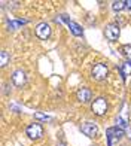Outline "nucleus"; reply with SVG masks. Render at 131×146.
I'll return each mask as SVG.
<instances>
[{
    "instance_id": "f257e3e1",
    "label": "nucleus",
    "mask_w": 131,
    "mask_h": 146,
    "mask_svg": "<svg viewBox=\"0 0 131 146\" xmlns=\"http://www.w3.org/2000/svg\"><path fill=\"white\" fill-rule=\"evenodd\" d=\"M91 110H93L95 115H98V116L104 115L107 112V102H106V98H104V97L95 98V100L93 102V104H91Z\"/></svg>"
},
{
    "instance_id": "f03ea898",
    "label": "nucleus",
    "mask_w": 131,
    "mask_h": 146,
    "mask_svg": "<svg viewBox=\"0 0 131 146\" xmlns=\"http://www.w3.org/2000/svg\"><path fill=\"white\" fill-rule=\"evenodd\" d=\"M107 73H109V69L104 63H98L93 67V78L95 81H103V79H106Z\"/></svg>"
},
{
    "instance_id": "7ed1b4c3",
    "label": "nucleus",
    "mask_w": 131,
    "mask_h": 146,
    "mask_svg": "<svg viewBox=\"0 0 131 146\" xmlns=\"http://www.w3.org/2000/svg\"><path fill=\"white\" fill-rule=\"evenodd\" d=\"M27 136L30 139H40L43 136V128H42V125L39 124V122H34V124H30L28 127H27Z\"/></svg>"
},
{
    "instance_id": "20e7f679",
    "label": "nucleus",
    "mask_w": 131,
    "mask_h": 146,
    "mask_svg": "<svg viewBox=\"0 0 131 146\" xmlns=\"http://www.w3.org/2000/svg\"><path fill=\"white\" fill-rule=\"evenodd\" d=\"M106 136H107V142H109V146H112L115 140H119V139L124 136V131L122 128H118V127H112L106 131Z\"/></svg>"
},
{
    "instance_id": "39448f33",
    "label": "nucleus",
    "mask_w": 131,
    "mask_h": 146,
    "mask_svg": "<svg viewBox=\"0 0 131 146\" xmlns=\"http://www.w3.org/2000/svg\"><path fill=\"white\" fill-rule=\"evenodd\" d=\"M81 131L88 137H95L98 134V127L94 122H85V124L81 125Z\"/></svg>"
},
{
    "instance_id": "423d86ee",
    "label": "nucleus",
    "mask_w": 131,
    "mask_h": 146,
    "mask_svg": "<svg viewBox=\"0 0 131 146\" xmlns=\"http://www.w3.org/2000/svg\"><path fill=\"white\" fill-rule=\"evenodd\" d=\"M119 35H121V29H119L118 24L112 23L106 27V37L109 39V40H116V39L119 37Z\"/></svg>"
},
{
    "instance_id": "0eeeda50",
    "label": "nucleus",
    "mask_w": 131,
    "mask_h": 146,
    "mask_svg": "<svg viewBox=\"0 0 131 146\" xmlns=\"http://www.w3.org/2000/svg\"><path fill=\"white\" fill-rule=\"evenodd\" d=\"M36 35H37V37H40V39H48L51 36V27H49V24H46V23L37 24Z\"/></svg>"
},
{
    "instance_id": "6e6552de",
    "label": "nucleus",
    "mask_w": 131,
    "mask_h": 146,
    "mask_svg": "<svg viewBox=\"0 0 131 146\" xmlns=\"http://www.w3.org/2000/svg\"><path fill=\"white\" fill-rule=\"evenodd\" d=\"M12 82H14L17 87H22L25 84V73L22 70H15L12 73Z\"/></svg>"
},
{
    "instance_id": "1a4fd4ad",
    "label": "nucleus",
    "mask_w": 131,
    "mask_h": 146,
    "mask_svg": "<svg viewBox=\"0 0 131 146\" xmlns=\"http://www.w3.org/2000/svg\"><path fill=\"white\" fill-rule=\"evenodd\" d=\"M77 100H79L81 103H87L91 100V96H93V92H91V90L88 88H81L79 91H77Z\"/></svg>"
},
{
    "instance_id": "9d476101",
    "label": "nucleus",
    "mask_w": 131,
    "mask_h": 146,
    "mask_svg": "<svg viewBox=\"0 0 131 146\" xmlns=\"http://www.w3.org/2000/svg\"><path fill=\"white\" fill-rule=\"evenodd\" d=\"M67 25H69L70 31L73 33L75 36H82L83 30H82V27H81L79 24H76V23H73V21H67Z\"/></svg>"
},
{
    "instance_id": "9b49d317",
    "label": "nucleus",
    "mask_w": 131,
    "mask_h": 146,
    "mask_svg": "<svg viewBox=\"0 0 131 146\" xmlns=\"http://www.w3.org/2000/svg\"><path fill=\"white\" fill-rule=\"evenodd\" d=\"M121 73H122V79H125L127 76L131 75V61H130V60H128V61H125V63H122Z\"/></svg>"
},
{
    "instance_id": "f8f14e48",
    "label": "nucleus",
    "mask_w": 131,
    "mask_h": 146,
    "mask_svg": "<svg viewBox=\"0 0 131 146\" xmlns=\"http://www.w3.org/2000/svg\"><path fill=\"white\" fill-rule=\"evenodd\" d=\"M124 8H127V2H124V0H118V2H113L112 3V9L115 12H119L122 11Z\"/></svg>"
},
{
    "instance_id": "ddd939ff",
    "label": "nucleus",
    "mask_w": 131,
    "mask_h": 146,
    "mask_svg": "<svg viewBox=\"0 0 131 146\" xmlns=\"http://www.w3.org/2000/svg\"><path fill=\"white\" fill-rule=\"evenodd\" d=\"M27 21L25 19H17V21H9L8 23V25H9V29H12V30H17L18 27H21L22 24H25Z\"/></svg>"
},
{
    "instance_id": "4468645a",
    "label": "nucleus",
    "mask_w": 131,
    "mask_h": 146,
    "mask_svg": "<svg viewBox=\"0 0 131 146\" xmlns=\"http://www.w3.org/2000/svg\"><path fill=\"white\" fill-rule=\"evenodd\" d=\"M8 61H9V54L6 51H2V54H0V66L5 67V66L8 64Z\"/></svg>"
},
{
    "instance_id": "2eb2a0df",
    "label": "nucleus",
    "mask_w": 131,
    "mask_h": 146,
    "mask_svg": "<svg viewBox=\"0 0 131 146\" xmlns=\"http://www.w3.org/2000/svg\"><path fill=\"white\" fill-rule=\"evenodd\" d=\"M121 52H122V55H125L131 61V45H124L121 48Z\"/></svg>"
},
{
    "instance_id": "dca6fc26",
    "label": "nucleus",
    "mask_w": 131,
    "mask_h": 146,
    "mask_svg": "<svg viewBox=\"0 0 131 146\" xmlns=\"http://www.w3.org/2000/svg\"><path fill=\"white\" fill-rule=\"evenodd\" d=\"M34 118H36V119H40V121H49V119H51L48 115H43V113H40V112H36Z\"/></svg>"
},
{
    "instance_id": "f3484780",
    "label": "nucleus",
    "mask_w": 131,
    "mask_h": 146,
    "mask_svg": "<svg viewBox=\"0 0 131 146\" xmlns=\"http://www.w3.org/2000/svg\"><path fill=\"white\" fill-rule=\"evenodd\" d=\"M116 124L119 125V128H127V121L124 118H121V116H118V119H116Z\"/></svg>"
},
{
    "instance_id": "a211bd4d",
    "label": "nucleus",
    "mask_w": 131,
    "mask_h": 146,
    "mask_svg": "<svg viewBox=\"0 0 131 146\" xmlns=\"http://www.w3.org/2000/svg\"><path fill=\"white\" fill-rule=\"evenodd\" d=\"M127 8L131 9V0H128V2H127Z\"/></svg>"
},
{
    "instance_id": "6ab92c4d",
    "label": "nucleus",
    "mask_w": 131,
    "mask_h": 146,
    "mask_svg": "<svg viewBox=\"0 0 131 146\" xmlns=\"http://www.w3.org/2000/svg\"><path fill=\"white\" fill-rule=\"evenodd\" d=\"M130 134H131V133H130Z\"/></svg>"
}]
</instances>
